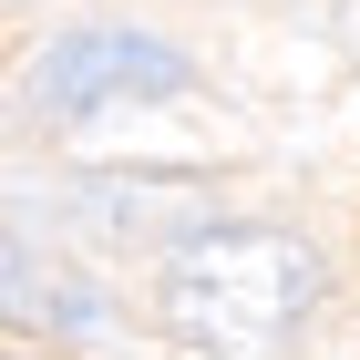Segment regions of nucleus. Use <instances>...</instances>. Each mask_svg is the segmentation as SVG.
Wrapping results in <instances>:
<instances>
[{
	"mask_svg": "<svg viewBox=\"0 0 360 360\" xmlns=\"http://www.w3.org/2000/svg\"><path fill=\"white\" fill-rule=\"evenodd\" d=\"M330 268L288 226H195L165 257V319L217 360H268L309 330Z\"/></svg>",
	"mask_w": 360,
	"mask_h": 360,
	"instance_id": "nucleus-1",
	"label": "nucleus"
},
{
	"mask_svg": "<svg viewBox=\"0 0 360 360\" xmlns=\"http://www.w3.org/2000/svg\"><path fill=\"white\" fill-rule=\"evenodd\" d=\"M186 93V52H165L155 31H62L31 62V103L52 124H83L113 103H175Z\"/></svg>",
	"mask_w": 360,
	"mask_h": 360,
	"instance_id": "nucleus-2",
	"label": "nucleus"
},
{
	"mask_svg": "<svg viewBox=\"0 0 360 360\" xmlns=\"http://www.w3.org/2000/svg\"><path fill=\"white\" fill-rule=\"evenodd\" d=\"M41 288H52V278L31 268V257H21V237L0 226V319H41Z\"/></svg>",
	"mask_w": 360,
	"mask_h": 360,
	"instance_id": "nucleus-3",
	"label": "nucleus"
},
{
	"mask_svg": "<svg viewBox=\"0 0 360 360\" xmlns=\"http://www.w3.org/2000/svg\"><path fill=\"white\" fill-rule=\"evenodd\" d=\"M340 41H350V62H360V0H340Z\"/></svg>",
	"mask_w": 360,
	"mask_h": 360,
	"instance_id": "nucleus-4",
	"label": "nucleus"
}]
</instances>
